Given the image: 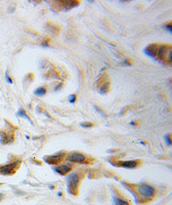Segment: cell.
<instances>
[{
  "label": "cell",
  "instance_id": "obj_1",
  "mask_svg": "<svg viewBox=\"0 0 172 205\" xmlns=\"http://www.w3.org/2000/svg\"><path fill=\"white\" fill-rule=\"evenodd\" d=\"M157 57L161 61H166L169 65L171 64V46L161 45L157 53Z\"/></svg>",
  "mask_w": 172,
  "mask_h": 205
},
{
  "label": "cell",
  "instance_id": "obj_2",
  "mask_svg": "<svg viewBox=\"0 0 172 205\" xmlns=\"http://www.w3.org/2000/svg\"><path fill=\"white\" fill-rule=\"evenodd\" d=\"M79 178L76 173L70 174L68 177V190L71 194L75 195L78 190Z\"/></svg>",
  "mask_w": 172,
  "mask_h": 205
},
{
  "label": "cell",
  "instance_id": "obj_3",
  "mask_svg": "<svg viewBox=\"0 0 172 205\" xmlns=\"http://www.w3.org/2000/svg\"><path fill=\"white\" fill-rule=\"evenodd\" d=\"M137 192L141 197L146 199H151L155 195V189L146 184H142L137 187Z\"/></svg>",
  "mask_w": 172,
  "mask_h": 205
},
{
  "label": "cell",
  "instance_id": "obj_4",
  "mask_svg": "<svg viewBox=\"0 0 172 205\" xmlns=\"http://www.w3.org/2000/svg\"><path fill=\"white\" fill-rule=\"evenodd\" d=\"M20 163V161H16L11 164L0 166V174L7 176L14 174L16 171V169L19 167Z\"/></svg>",
  "mask_w": 172,
  "mask_h": 205
},
{
  "label": "cell",
  "instance_id": "obj_5",
  "mask_svg": "<svg viewBox=\"0 0 172 205\" xmlns=\"http://www.w3.org/2000/svg\"><path fill=\"white\" fill-rule=\"evenodd\" d=\"M64 156V153L60 152L59 154H55V155L52 156H49L44 157V161L46 163H49V164L52 165H57L58 163H61V161L63 160Z\"/></svg>",
  "mask_w": 172,
  "mask_h": 205
},
{
  "label": "cell",
  "instance_id": "obj_6",
  "mask_svg": "<svg viewBox=\"0 0 172 205\" xmlns=\"http://www.w3.org/2000/svg\"><path fill=\"white\" fill-rule=\"evenodd\" d=\"M86 159L85 156L83 154L80 153H72L71 154L69 157H67V160L70 162L77 163H83Z\"/></svg>",
  "mask_w": 172,
  "mask_h": 205
},
{
  "label": "cell",
  "instance_id": "obj_7",
  "mask_svg": "<svg viewBox=\"0 0 172 205\" xmlns=\"http://www.w3.org/2000/svg\"><path fill=\"white\" fill-rule=\"evenodd\" d=\"M72 166L70 165H63L61 166H56L54 168V170L57 172L58 174L61 175V176H64L70 172L72 170Z\"/></svg>",
  "mask_w": 172,
  "mask_h": 205
},
{
  "label": "cell",
  "instance_id": "obj_8",
  "mask_svg": "<svg viewBox=\"0 0 172 205\" xmlns=\"http://www.w3.org/2000/svg\"><path fill=\"white\" fill-rule=\"evenodd\" d=\"M158 50V46L156 44H152L148 46L145 49V53L152 57H155Z\"/></svg>",
  "mask_w": 172,
  "mask_h": 205
},
{
  "label": "cell",
  "instance_id": "obj_9",
  "mask_svg": "<svg viewBox=\"0 0 172 205\" xmlns=\"http://www.w3.org/2000/svg\"><path fill=\"white\" fill-rule=\"evenodd\" d=\"M57 2L62 6V8H66L68 10L75 7L76 6L78 5L79 3L78 1H57Z\"/></svg>",
  "mask_w": 172,
  "mask_h": 205
},
{
  "label": "cell",
  "instance_id": "obj_10",
  "mask_svg": "<svg viewBox=\"0 0 172 205\" xmlns=\"http://www.w3.org/2000/svg\"><path fill=\"white\" fill-rule=\"evenodd\" d=\"M138 163L136 161H125L120 163L121 167L126 168H135L137 166Z\"/></svg>",
  "mask_w": 172,
  "mask_h": 205
},
{
  "label": "cell",
  "instance_id": "obj_11",
  "mask_svg": "<svg viewBox=\"0 0 172 205\" xmlns=\"http://www.w3.org/2000/svg\"><path fill=\"white\" fill-rule=\"evenodd\" d=\"M110 83L109 81L104 83L100 88V93L102 94L107 93L110 89Z\"/></svg>",
  "mask_w": 172,
  "mask_h": 205
},
{
  "label": "cell",
  "instance_id": "obj_12",
  "mask_svg": "<svg viewBox=\"0 0 172 205\" xmlns=\"http://www.w3.org/2000/svg\"><path fill=\"white\" fill-rule=\"evenodd\" d=\"M17 115H18L19 116H20V117H23V118H25V119H26V120H28V121H30V122H31V123H32V121H31V118H30V117H28V115H27V114H26V112H25L24 109L20 108V109L19 110L18 112H17Z\"/></svg>",
  "mask_w": 172,
  "mask_h": 205
},
{
  "label": "cell",
  "instance_id": "obj_13",
  "mask_svg": "<svg viewBox=\"0 0 172 205\" xmlns=\"http://www.w3.org/2000/svg\"><path fill=\"white\" fill-rule=\"evenodd\" d=\"M46 92V90L45 88L40 87L37 88L36 90L34 91V94L38 96H43L44 95H45Z\"/></svg>",
  "mask_w": 172,
  "mask_h": 205
},
{
  "label": "cell",
  "instance_id": "obj_14",
  "mask_svg": "<svg viewBox=\"0 0 172 205\" xmlns=\"http://www.w3.org/2000/svg\"><path fill=\"white\" fill-rule=\"evenodd\" d=\"M114 203L115 205H130L128 201L123 200L120 198H115Z\"/></svg>",
  "mask_w": 172,
  "mask_h": 205
},
{
  "label": "cell",
  "instance_id": "obj_15",
  "mask_svg": "<svg viewBox=\"0 0 172 205\" xmlns=\"http://www.w3.org/2000/svg\"><path fill=\"white\" fill-rule=\"evenodd\" d=\"M47 26H48V29L49 30V31H52V33L56 34L57 33V32H58L59 29L57 28V26H56L55 25H53V24H52V25H50L49 24V25H47Z\"/></svg>",
  "mask_w": 172,
  "mask_h": 205
},
{
  "label": "cell",
  "instance_id": "obj_16",
  "mask_svg": "<svg viewBox=\"0 0 172 205\" xmlns=\"http://www.w3.org/2000/svg\"><path fill=\"white\" fill-rule=\"evenodd\" d=\"M80 125L83 128H90L92 126H93L94 124L91 122H83V123H81Z\"/></svg>",
  "mask_w": 172,
  "mask_h": 205
},
{
  "label": "cell",
  "instance_id": "obj_17",
  "mask_svg": "<svg viewBox=\"0 0 172 205\" xmlns=\"http://www.w3.org/2000/svg\"><path fill=\"white\" fill-rule=\"evenodd\" d=\"M164 140L166 141V143L167 144V145H168V146H171V141L170 135H166L164 136Z\"/></svg>",
  "mask_w": 172,
  "mask_h": 205
},
{
  "label": "cell",
  "instance_id": "obj_18",
  "mask_svg": "<svg viewBox=\"0 0 172 205\" xmlns=\"http://www.w3.org/2000/svg\"><path fill=\"white\" fill-rule=\"evenodd\" d=\"M94 108H95V109L96 110H97V112H98L99 113V114H100L101 115H102V116H103V117H106V114H105V113L99 107H98V106H96V105H94Z\"/></svg>",
  "mask_w": 172,
  "mask_h": 205
},
{
  "label": "cell",
  "instance_id": "obj_19",
  "mask_svg": "<svg viewBox=\"0 0 172 205\" xmlns=\"http://www.w3.org/2000/svg\"><path fill=\"white\" fill-rule=\"evenodd\" d=\"M76 100V96L75 94H71L69 96V101L71 103H75Z\"/></svg>",
  "mask_w": 172,
  "mask_h": 205
},
{
  "label": "cell",
  "instance_id": "obj_20",
  "mask_svg": "<svg viewBox=\"0 0 172 205\" xmlns=\"http://www.w3.org/2000/svg\"><path fill=\"white\" fill-rule=\"evenodd\" d=\"M5 79L7 80V81L8 83H10V84H12V79L10 78V77L9 76V75H8L7 71L5 72Z\"/></svg>",
  "mask_w": 172,
  "mask_h": 205
},
{
  "label": "cell",
  "instance_id": "obj_21",
  "mask_svg": "<svg viewBox=\"0 0 172 205\" xmlns=\"http://www.w3.org/2000/svg\"><path fill=\"white\" fill-rule=\"evenodd\" d=\"M15 9H16V7H15V5H10L9 8H8V13H10V14H12L15 11Z\"/></svg>",
  "mask_w": 172,
  "mask_h": 205
},
{
  "label": "cell",
  "instance_id": "obj_22",
  "mask_svg": "<svg viewBox=\"0 0 172 205\" xmlns=\"http://www.w3.org/2000/svg\"><path fill=\"white\" fill-rule=\"evenodd\" d=\"M164 28L166 29H167L168 31H169L170 32V33H171L172 32V28H171V22L169 23V24H166V25H165L164 26Z\"/></svg>",
  "mask_w": 172,
  "mask_h": 205
},
{
  "label": "cell",
  "instance_id": "obj_23",
  "mask_svg": "<svg viewBox=\"0 0 172 205\" xmlns=\"http://www.w3.org/2000/svg\"><path fill=\"white\" fill-rule=\"evenodd\" d=\"M60 86H62L61 83V84H59V85H58V87L55 88V90H58V89H59V88H60Z\"/></svg>",
  "mask_w": 172,
  "mask_h": 205
},
{
  "label": "cell",
  "instance_id": "obj_24",
  "mask_svg": "<svg viewBox=\"0 0 172 205\" xmlns=\"http://www.w3.org/2000/svg\"><path fill=\"white\" fill-rule=\"evenodd\" d=\"M2 197H3V195H2L1 194H0V200H1V199H2Z\"/></svg>",
  "mask_w": 172,
  "mask_h": 205
},
{
  "label": "cell",
  "instance_id": "obj_25",
  "mask_svg": "<svg viewBox=\"0 0 172 205\" xmlns=\"http://www.w3.org/2000/svg\"><path fill=\"white\" fill-rule=\"evenodd\" d=\"M58 195H59V196H61V195H62V194H61V192H59V193H58Z\"/></svg>",
  "mask_w": 172,
  "mask_h": 205
},
{
  "label": "cell",
  "instance_id": "obj_26",
  "mask_svg": "<svg viewBox=\"0 0 172 205\" xmlns=\"http://www.w3.org/2000/svg\"><path fill=\"white\" fill-rule=\"evenodd\" d=\"M54 188V186H50V189H53Z\"/></svg>",
  "mask_w": 172,
  "mask_h": 205
}]
</instances>
